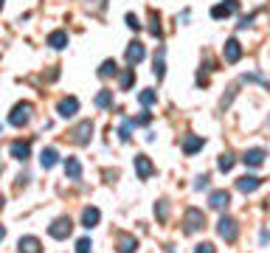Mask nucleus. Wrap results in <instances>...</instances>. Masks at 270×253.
<instances>
[{"mask_svg": "<svg viewBox=\"0 0 270 253\" xmlns=\"http://www.w3.org/2000/svg\"><path fill=\"white\" fill-rule=\"evenodd\" d=\"M99 219H102V211L93 208V205H87V208L82 211V225H85V228H96Z\"/></svg>", "mask_w": 270, "mask_h": 253, "instance_id": "4468645a", "label": "nucleus"}, {"mask_svg": "<svg viewBox=\"0 0 270 253\" xmlns=\"http://www.w3.org/2000/svg\"><path fill=\"white\" fill-rule=\"evenodd\" d=\"M0 9H3V0H0Z\"/></svg>", "mask_w": 270, "mask_h": 253, "instance_id": "ea45409f", "label": "nucleus"}, {"mask_svg": "<svg viewBox=\"0 0 270 253\" xmlns=\"http://www.w3.org/2000/svg\"><path fill=\"white\" fill-rule=\"evenodd\" d=\"M132 79H135V68H127L121 73V90H130L132 88Z\"/></svg>", "mask_w": 270, "mask_h": 253, "instance_id": "a878e982", "label": "nucleus"}, {"mask_svg": "<svg viewBox=\"0 0 270 253\" xmlns=\"http://www.w3.org/2000/svg\"><path fill=\"white\" fill-rule=\"evenodd\" d=\"M183 231L186 234H197V231H200L203 225H206V214H203L200 208H189L186 211V219H183Z\"/></svg>", "mask_w": 270, "mask_h": 253, "instance_id": "7ed1b4c3", "label": "nucleus"}, {"mask_svg": "<svg viewBox=\"0 0 270 253\" xmlns=\"http://www.w3.org/2000/svg\"><path fill=\"white\" fill-rule=\"evenodd\" d=\"M31 101H20V104H14V110H11L9 115V124L11 127H26L28 121H31Z\"/></svg>", "mask_w": 270, "mask_h": 253, "instance_id": "f257e3e1", "label": "nucleus"}, {"mask_svg": "<svg viewBox=\"0 0 270 253\" xmlns=\"http://www.w3.org/2000/svg\"><path fill=\"white\" fill-rule=\"evenodd\" d=\"M93 251V242L90 239H79L76 242V253H90Z\"/></svg>", "mask_w": 270, "mask_h": 253, "instance_id": "c756f323", "label": "nucleus"}, {"mask_svg": "<svg viewBox=\"0 0 270 253\" xmlns=\"http://www.w3.org/2000/svg\"><path fill=\"white\" fill-rule=\"evenodd\" d=\"M155 214H158V219H166V217H169V205H166V202L161 200V202L155 205Z\"/></svg>", "mask_w": 270, "mask_h": 253, "instance_id": "7c9ffc66", "label": "nucleus"}, {"mask_svg": "<svg viewBox=\"0 0 270 253\" xmlns=\"http://www.w3.org/2000/svg\"><path fill=\"white\" fill-rule=\"evenodd\" d=\"M28 155H31V147H28V144H23V141H14V144H11V157H17V160L26 163Z\"/></svg>", "mask_w": 270, "mask_h": 253, "instance_id": "f3484780", "label": "nucleus"}, {"mask_svg": "<svg viewBox=\"0 0 270 253\" xmlns=\"http://www.w3.org/2000/svg\"><path fill=\"white\" fill-rule=\"evenodd\" d=\"M206 186H209V175L197 177V183H194V189H206Z\"/></svg>", "mask_w": 270, "mask_h": 253, "instance_id": "c9c22d12", "label": "nucleus"}, {"mask_svg": "<svg viewBox=\"0 0 270 253\" xmlns=\"http://www.w3.org/2000/svg\"><path fill=\"white\" fill-rule=\"evenodd\" d=\"M265 157H268V152H265V149H248V152L242 155V160H245V166L256 169V166L265 163Z\"/></svg>", "mask_w": 270, "mask_h": 253, "instance_id": "9d476101", "label": "nucleus"}, {"mask_svg": "<svg viewBox=\"0 0 270 253\" xmlns=\"http://www.w3.org/2000/svg\"><path fill=\"white\" fill-rule=\"evenodd\" d=\"M127 26H130L132 31H141V20L135 17V14H127Z\"/></svg>", "mask_w": 270, "mask_h": 253, "instance_id": "2f4dec72", "label": "nucleus"}, {"mask_svg": "<svg viewBox=\"0 0 270 253\" xmlns=\"http://www.w3.org/2000/svg\"><path fill=\"white\" fill-rule=\"evenodd\" d=\"M163 56H166V48H158V53H155V76H158V82H161V79H163V73H166Z\"/></svg>", "mask_w": 270, "mask_h": 253, "instance_id": "4be33fe9", "label": "nucleus"}, {"mask_svg": "<svg viewBox=\"0 0 270 253\" xmlns=\"http://www.w3.org/2000/svg\"><path fill=\"white\" fill-rule=\"evenodd\" d=\"M79 110V99L76 96H68V99H62L59 104H56V113L62 115V118H73Z\"/></svg>", "mask_w": 270, "mask_h": 253, "instance_id": "0eeeda50", "label": "nucleus"}, {"mask_svg": "<svg viewBox=\"0 0 270 253\" xmlns=\"http://www.w3.org/2000/svg\"><path fill=\"white\" fill-rule=\"evenodd\" d=\"M3 236H6V228H3V225H0V239H3Z\"/></svg>", "mask_w": 270, "mask_h": 253, "instance_id": "4c0bfd02", "label": "nucleus"}, {"mask_svg": "<svg viewBox=\"0 0 270 253\" xmlns=\"http://www.w3.org/2000/svg\"><path fill=\"white\" fill-rule=\"evenodd\" d=\"M56 149L54 147H48V149H43V155H40V163H43V169H51L54 163H56Z\"/></svg>", "mask_w": 270, "mask_h": 253, "instance_id": "412c9836", "label": "nucleus"}, {"mask_svg": "<svg viewBox=\"0 0 270 253\" xmlns=\"http://www.w3.org/2000/svg\"><path fill=\"white\" fill-rule=\"evenodd\" d=\"M197 149H203V135H186L183 138V152L186 155H194Z\"/></svg>", "mask_w": 270, "mask_h": 253, "instance_id": "dca6fc26", "label": "nucleus"}, {"mask_svg": "<svg viewBox=\"0 0 270 253\" xmlns=\"http://www.w3.org/2000/svg\"><path fill=\"white\" fill-rule=\"evenodd\" d=\"M132 121H135V127H138V124H149V121H152V113H147V110H144V113H141L138 118H132Z\"/></svg>", "mask_w": 270, "mask_h": 253, "instance_id": "72a5a7b5", "label": "nucleus"}, {"mask_svg": "<svg viewBox=\"0 0 270 253\" xmlns=\"http://www.w3.org/2000/svg\"><path fill=\"white\" fill-rule=\"evenodd\" d=\"M194 253H214V245H211V242H200Z\"/></svg>", "mask_w": 270, "mask_h": 253, "instance_id": "f704fd0d", "label": "nucleus"}, {"mask_svg": "<svg viewBox=\"0 0 270 253\" xmlns=\"http://www.w3.org/2000/svg\"><path fill=\"white\" fill-rule=\"evenodd\" d=\"M251 23H253V14H248V17H242V20H239V28H248Z\"/></svg>", "mask_w": 270, "mask_h": 253, "instance_id": "e433bc0d", "label": "nucleus"}, {"mask_svg": "<svg viewBox=\"0 0 270 253\" xmlns=\"http://www.w3.org/2000/svg\"><path fill=\"white\" fill-rule=\"evenodd\" d=\"M144 56H147V48L141 43H132L130 48H127V65H138Z\"/></svg>", "mask_w": 270, "mask_h": 253, "instance_id": "ddd939ff", "label": "nucleus"}, {"mask_svg": "<svg viewBox=\"0 0 270 253\" xmlns=\"http://www.w3.org/2000/svg\"><path fill=\"white\" fill-rule=\"evenodd\" d=\"M135 172H138L141 180H149V177H152V172H155V166L149 163L147 155H138V157H135Z\"/></svg>", "mask_w": 270, "mask_h": 253, "instance_id": "9b49d317", "label": "nucleus"}, {"mask_svg": "<svg viewBox=\"0 0 270 253\" xmlns=\"http://www.w3.org/2000/svg\"><path fill=\"white\" fill-rule=\"evenodd\" d=\"M135 248H138L135 236H130V234H121V236H118V253H135Z\"/></svg>", "mask_w": 270, "mask_h": 253, "instance_id": "a211bd4d", "label": "nucleus"}, {"mask_svg": "<svg viewBox=\"0 0 270 253\" xmlns=\"http://www.w3.org/2000/svg\"><path fill=\"white\" fill-rule=\"evenodd\" d=\"M3 205H6V200H3V194H0V208H3Z\"/></svg>", "mask_w": 270, "mask_h": 253, "instance_id": "58836bf2", "label": "nucleus"}, {"mask_svg": "<svg viewBox=\"0 0 270 253\" xmlns=\"http://www.w3.org/2000/svg\"><path fill=\"white\" fill-rule=\"evenodd\" d=\"M17 251L20 253H43V245H40V239H37V236H20Z\"/></svg>", "mask_w": 270, "mask_h": 253, "instance_id": "1a4fd4ad", "label": "nucleus"}, {"mask_svg": "<svg viewBox=\"0 0 270 253\" xmlns=\"http://www.w3.org/2000/svg\"><path fill=\"white\" fill-rule=\"evenodd\" d=\"M236 9H239V0H225V3H219V6H214V9H211V17H214V20L231 17Z\"/></svg>", "mask_w": 270, "mask_h": 253, "instance_id": "423d86ee", "label": "nucleus"}, {"mask_svg": "<svg viewBox=\"0 0 270 253\" xmlns=\"http://www.w3.org/2000/svg\"><path fill=\"white\" fill-rule=\"evenodd\" d=\"M118 73V65H115V59H107V62H102V68H99V76L102 79H107V76H115Z\"/></svg>", "mask_w": 270, "mask_h": 253, "instance_id": "5701e85b", "label": "nucleus"}, {"mask_svg": "<svg viewBox=\"0 0 270 253\" xmlns=\"http://www.w3.org/2000/svg\"><path fill=\"white\" fill-rule=\"evenodd\" d=\"M138 101H141L144 107H152V104L158 101V93H155V90H144V93L138 96Z\"/></svg>", "mask_w": 270, "mask_h": 253, "instance_id": "393cba45", "label": "nucleus"}, {"mask_svg": "<svg viewBox=\"0 0 270 253\" xmlns=\"http://www.w3.org/2000/svg\"><path fill=\"white\" fill-rule=\"evenodd\" d=\"M48 45L56 48V51L65 48V45H68V34H65V31H51V34H48Z\"/></svg>", "mask_w": 270, "mask_h": 253, "instance_id": "aec40b11", "label": "nucleus"}, {"mask_svg": "<svg viewBox=\"0 0 270 253\" xmlns=\"http://www.w3.org/2000/svg\"><path fill=\"white\" fill-rule=\"evenodd\" d=\"M217 166H219V172H231L234 169V155H219Z\"/></svg>", "mask_w": 270, "mask_h": 253, "instance_id": "bb28decb", "label": "nucleus"}, {"mask_svg": "<svg viewBox=\"0 0 270 253\" xmlns=\"http://www.w3.org/2000/svg\"><path fill=\"white\" fill-rule=\"evenodd\" d=\"M110 104H113V90H102V93L96 96V107L105 110V107H110Z\"/></svg>", "mask_w": 270, "mask_h": 253, "instance_id": "b1692460", "label": "nucleus"}, {"mask_svg": "<svg viewBox=\"0 0 270 253\" xmlns=\"http://www.w3.org/2000/svg\"><path fill=\"white\" fill-rule=\"evenodd\" d=\"M149 31H152L155 37H161V34H163V31H161V17H158L155 11H152V20H149Z\"/></svg>", "mask_w": 270, "mask_h": 253, "instance_id": "c85d7f7f", "label": "nucleus"}, {"mask_svg": "<svg viewBox=\"0 0 270 253\" xmlns=\"http://www.w3.org/2000/svg\"><path fill=\"white\" fill-rule=\"evenodd\" d=\"M90 135H93V121H79L76 127L70 130V141H73V144H79V147H82V144H87V141H90Z\"/></svg>", "mask_w": 270, "mask_h": 253, "instance_id": "39448f33", "label": "nucleus"}, {"mask_svg": "<svg viewBox=\"0 0 270 253\" xmlns=\"http://www.w3.org/2000/svg\"><path fill=\"white\" fill-rule=\"evenodd\" d=\"M217 234L225 239V242H236V236H239V225H236V219L231 217H219L217 222Z\"/></svg>", "mask_w": 270, "mask_h": 253, "instance_id": "f03ea898", "label": "nucleus"}, {"mask_svg": "<svg viewBox=\"0 0 270 253\" xmlns=\"http://www.w3.org/2000/svg\"><path fill=\"white\" fill-rule=\"evenodd\" d=\"M259 186H262V180H259V177H253V175H245V177H239V180H236V189H239V192H245V194L256 192Z\"/></svg>", "mask_w": 270, "mask_h": 253, "instance_id": "f8f14e48", "label": "nucleus"}, {"mask_svg": "<svg viewBox=\"0 0 270 253\" xmlns=\"http://www.w3.org/2000/svg\"><path fill=\"white\" fill-rule=\"evenodd\" d=\"M239 56H242V45L236 43V40H228L225 43V62H239Z\"/></svg>", "mask_w": 270, "mask_h": 253, "instance_id": "2eb2a0df", "label": "nucleus"}, {"mask_svg": "<svg viewBox=\"0 0 270 253\" xmlns=\"http://www.w3.org/2000/svg\"><path fill=\"white\" fill-rule=\"evenodd\" d=\"M65 175H68L70 180H79V177H82V163H79L76 157H68V160H65Z\"/></svg>", "mask_w": 270, "mask_h": 253, "instance_id": "6ab92c4d", "label": "nucleus"}, {"mask_svg": "<svg viewBox=\"0 0 270 253\" xmlns=\"http://www.w3.org/2000/svg\"><path fill=\"white\" fill-rule=\"evenodd\" d=\"M132 127H135V121H132V118H130V121H124V124H121V130H118L121 141H130V138H132V135H130V132H132Z\"/></svg>", "mask_w": 270, "mask_h": 253, "instance_id": "cd10ccee", "label": "nucleus"}, {"mask_svg": "<svg viewBox=\"0 0 270 253\" xmlns=\"http://www.w3.org/2000/svg\"><path fill=\"white\" fill-rule=\"evenodd\" d=\"M209 205H211V208H217V211L228 208V205H231V194H228L225 189H217V192H211Z\"/></svg>", "mask_w": 270, "mask_h": 253, "instance_id": "6e6552de", "label": "nucleus"}, {"mask_svg": "<svg viewBox=\"0 0 270 253\" xmlns=\"http://www.w3.org/2000/svg\"><path fill=\"white\" fill-rule=\"evenodd\" d=\"M87 6H90L93 11H102L107 6V0H87Z\"/></svg>", "mask_w": 270, "mask_h": 253, "instance_id": "473e14b6", "label": "nucleus"}, {"mask_svg": "<svg viewBox=\"0 0 270 253\" xmlns=\"http://www.w3.org/2000/svg\"><path fill=\"white\" fill-rule=\"evenodd\" d=\"M70 231H73V222H70V217H59V219H54L51 225H48V234H51L54 239H68Z\"/></svg>", "mask_w": 270, "mask_h": 253, "instance_id": "20e7f679", "label": "nucleus"}]
</instances>
